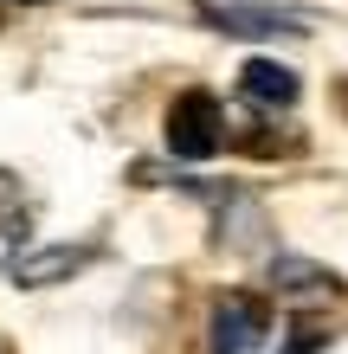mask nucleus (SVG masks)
I'll return each instance as SVG.
<instances>
[{
    "mask_svg": "<svg viewBox=\"0 0 348 354\" xmlns=\"http://www.w3.org/2000/svg\"><path fill=\"white\" fill-rule=\"evenodd\" d=\"M200 19L213 32H232V39H291V32H303L291 13H264L252 0H239V7H200Z\"/></svg>",
    "mask_w": 348,
    "mask_h": 354,
    "instance_id": "39448f33",
    "label": "nucleus"
},
{
    "mask_svg": "<svg viewBox=\"0 0 348 354\" xmlns=\"http://www.w3.org/2000/svg\"><path fill=\"white\" fill-rule=\"evenodd\" d=\"M239 97H252L258 110H291L303 97V77L291 65H277V58H245L239 65Z\"/></svg>",
    "mask_w": 348,
    "mask_h": 354,
    "instance_id": "20e7f679",
    "label": "nucleus"
},
{
    "mask_svg": "<svg viewBox=\"0 0 348 354\" xmlns=\"http://www.w3.org/2000/svg\"><path fill=\"white\" fill-rule=\"evenodd\" d=\"M13 252H19V219H0V270L13 264Z\"/></svg>",
    "mask_w": 348,
    "mask_h": 354,
    "instance_id": "423d86ee",
    "label": "nucleus"
},
{
    "mask_svg": "<svg viewBox=\"0 0 348 354\" xmlns=\"http://www.w3.org/2000/svg\"><path fill=\"white\" fill-rule=\"evenodd\" d=\"M91 258H97V245H77V239H65V245H39V252H19V258H13V277L26 283V290H52V283L77 277Z\"/></svg>",
    "mask_w": 348,
    "mask_h": 354,
    "instance_id": "7ed1b4c3",
    "label": "nucleus"
},
{
    "mask_svg": "<svg viewBox=\"0 0 348 354\" xmlns=\"http://www.w3.org/2000/svg\"><path fill=\"white\" fill-rule=\"evenodd\" d=\"M264 283H271V297H277V303H303V309H316V303H336V297H342V277H336L329 264L303 258V252H277L271 264H264Z\"/></svg>",
    "mask_w": 348,
    "mask_h": 354,
    "instance_id": "f03ea898",
    "label": "nucleus"
},
{
    "mask_svg": "<svg viewBox=\"0 0 348 354\" xmlns=\"http://www.w3.org/2000/svg\"><path fill=\"white\" fill-rule=\"evenodd\" d=\"M161 142H168L174 161H207L226 149V110H219L213 91H181L168 103V122H161Z\"/></svg>",
    "mask_w": 348,
    "mask_h": 354,
    "instance_id": "f257e3e1",
    "label": "nucleus"
}]
</instances>
